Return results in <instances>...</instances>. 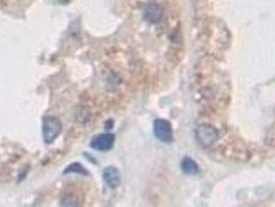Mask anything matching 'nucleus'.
Returning a JSON list of instances; mask_svg holds the SVG:
<instances>
[{"instance_id": "obj_1", "label": "nucleus", "mask_w": 275, "mask_h": 207, "mask_svg": "<svg viewBox=\"0 0 275 207\" xmlns=\"http://www.w3.org/2000/svg\"><path fill=\"white\" fill-rule=\"evenodd\" d=\"M43 138L46 144H51L59 136L62 130V123L55 116H46L43 119Z\"/></svg>"}, {"instance_id": "obj_3", "label": "nucleus", "mask_w": 275, "mask_h": 207, "mask_svg": "<svg viewBox=\"0 0 275 207\" xmlns=\"http://www.w3.org/2000/svg\"><path fill=\"white\" fill-rule=\"evenodd\" d=\"M154 135L157 139L164 143H170L173 140V130L171 123L164 119H156L153 124Z\"/></svg>"}, {"instance_id": "obj_2", "label": "nucleus", "mask_w": 275, "mask_h": 207, "mask_svg": "<svg viewBox=\"0 0 275 207\" xmlns=\"http://www.w3.org/2000/svg\"><path fill=\"white\" fill-rule=\"evenodd\" d=\"M196 138L203 147H209L217 141L218 132L211 124L203 123L196 130Z\"/></svg>"}, {"instance_id": "obj_7", "label": "nucleus", "mask_w": 275, "mask_h": 207, "mask_svg": "<svg viewBox=\"0 0 275 207\" xmlns=\"http://www.w3.org/2000/svg\"><path fill=\"white\" fill-rule=\"evenodd\" d=\"M181 168H182L184 173L189 174V175H194V174H197L199 172L198 164L194 160H191L189 158H185L182 161Z\"/></svg>"}, {"instance_id": "obj_4", "label": "nucleus", "mask_w": 275, "mask_h": 207, "mask_svg": "<svg viewBox=\"0 0 275 207\" xmlns=\"http://www.w3.org/2000/svg\"><path fill=\"white\" fill-rule=\"evenodd\" d=\"M115 143V136L113 134H100L94 136L91 141L90 146L99 151H108L112 149Z\"/></svg>"}, {"instance_id": "obj_6", "label": "nucleus", "mask_w": 275, "mask_h": 207, "mask_svg": "<svg viewBox=\"0 0 275 207\" xmlns=\"http://www.w3.org/2000/svg\"><path fill=\"white\" fill-rule=\"evenodd\" d=\"M103 177L106 184L111 189L117 188L121 183L120 172L116 167H114V166H109V167L105 168Z\"/></svg>"}, {"instance_id": "obj_8", "label": "nucleus", "mask_w": 275, "mask_h": 207, "mask_svg": "<svg viewBox=\"0 0 275 207\" xmlns=\"http://www.w3.org/2000/svg\"><path fill=\"white\" fill-rule=\"evenodd\" d=\"M68 173H77L81 175H89V172L86 170L84 166H82L80 163H73L71 165H68L63 171V174H68Z\"/></svg>"}, {"instance_id": "obj_9", "label": "nucleus", "mask_w": 275, "mask_h": 207, "mask_svg": "<svg viewBox=\"0 0 275 207\" xmlns=\"http://www.w3.org/2000/svg\"><path fill=\"white\" fill-rule=\"evenodd\" d=\"M79 199L74 195H65L60 200V207H79Z\"/></svg>"}, {"instance_id": "obj_5", "label": "nucleus", "mask_w": 275, "mask_h": 207, "mask_svg": "<svg viewBox=\"0 0 275 207\" xmlns=\"http://www.w3.org/2000/svg\"><path fill=\"white\" fill-rule=\"evenodd\" d=\"M163 17V9L157 3H149L144 9V18L151 24L158 23Z\"/></svg>"}]
</instances>
